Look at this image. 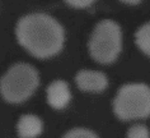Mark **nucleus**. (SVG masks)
<instances>
[{
	"mask_svg": "<svg viewBox=\"0 0 150 138\" xmlns=\"http://www.w3.org/2000/svg\"><path fill=\"white\" fill-rule=\"evenodd\" d=\"M47 102L56 110L64 109L71 100V92L69 84L65 81H54L46 89Z\"/></svg>",
	"mask_w": 150,
	"mask_h": 138,
	"instance_id": "6",
	"label": "nucleus"
},
{
	"mask_svg": "<svg viewBox=\"0 0 150 138\" xmlns=\"http://www.w3.org/2000/svg\"><path fill=\"white\" fill-rule=\"evenodd\" d=\"M127 138H150V132L146 125L135 124L127 130Z\"/></svg>",
	"mask_w": 150,
	"mask_h": 138,
	"instance_id": "9",
	"label": "nucleus"
},
{
	"mask_svg": "<svg viewBox=\"0 0 150 138\" xmlns=\"http://www.w3.org/2000/svg\"><path fill=\"white\" fill-rule=\"evenodd\" d=\"M69 5L74 6V8H79V9H83V8H87V6L92 5L94 3V0H65Z\"/></svg>",
	"mask_w": 150,
	"mask_h": 138,
	"instance_id": "11",
	"label": "nucleus"
},
{
	"mask_svg": "<svg viewBox=\"0 0 150 138\" xmlns=\"http://www.w3.org/2000/svg\"><path fill=\"white\" fill-rule=\"evenodd\" d=\"M135 42L142 53L150 56V22L141 26L135 33Z\"/></svg>",
	"mask_w": 150,
	"mask_h": 138,
	"instance_id": "8",
	"label": "nucleus"
},
{
	"mask_svg": "<svg viewBox=\"0 0 150 138\" xmlns=\"http://www.w3.org/2000/svg\"><path fill=\"white\" fill-rule=\"evenodd\" d=\"M122 47L121 27L111 19H103L93 29L88 41L91 56L100 64H111L118 58Z\"/></svg>",
	"mask_w": 150,
	"mask_h": 138,
	"instance_id": "3",
	"label": "nucleus"
},
{
	"mask_svg": "<svg viewBox=\"0 0 150 138\" xmlns=\"http://www.w3.org/2000/svg\"><path fill=\"white\" fill-rule=\"evenodd\" d=\"M62 138H99L94 132L85 128H75L69 130Z\"/></svg>",
	"mask_w": 150,
	"mask_h": 138,
	"instance_id": "10",
	"label": "nucleus"
},
{
	"mask_svg": "<svg viewBox=\"0 0 150 138\" xmlns=\"http://www.w3.org/2000/svg\"><path fill=\"white\" fill-rule=\"evenodd\" d=\"M42 120L32 114L22 115L17 123V134L19 138H37L42 133Z\"/></svg>",
	"mask_w": 150,
	"mask_h": 138,
	"instance_id": "7",
	"label": "nucleus"
},
{
	"mask_svg": "<svg viewBox=\"0 0 150 138\" xmlns=\"http://www.w3.org/2000/svg\"><path fill=\"white\" fill-rule=\"evenodd\" d=\"M75 83L79 89L85 92H102L108 86V78L106 74L98 70H79L75 76Z\"/></svg>",
	"mask_w": 150,
	"mask_h": 138,
	"instance_id": "5",
	"label": "nucleus"
},
{
	"mask_svg": "<svg viewBox=\"0 0 150 138\" xmlns=\"http://www.w3.org/2000/svg\"><path fill=\"white\" fill-rule=\"evenodd\" d=\"M120 1L125 3V4H130V5H136L141 1V0H120Z\"/></svg>",
	"mask_w": 150,
	"mask_h": 138,
	"instance_id": "12",
	"label": "nucleus"
},
{
	"mask_svg": "<svg viewBox=\"0 0 150 138\" xmlns=\"http://www.w3.org/2000/svg\"><path fill=\"white\" fill-rule=\"evenodd\" d=\"M113 111L121 120L145 119L150 115V87L144 83H129L118 89Z\"/></svg>",
	"mask_w": 150,
	"mask_h": 138,
	"instance_id": "4",
	"label": "nucleus"
},
{
	"mask_svg": "<svg viewBox=\"0 0 150 138\" xmlns=\"http://www.w3.org/2000/svg\"><path fill=\"white\" fill-rule=\"evenodd\" d=\"M16 36L21 46L38 59L51 58L60 53L65 41L62 26L45 13H32L17 23Z\"/></svg>",
	"mask_w": 150,
	"mask_h": 138,
	"instance_id": "1",
	"label": "nucleus"
},
{
	"mask_svg": "<svg viewBox=\"0 0 150 138\" xmlns=\"http://www.w3.org/2000/svg\"><path fill=\"white\" fill-rule=\"evenodd\" d=\"M38 84L40 77L35 66L18 63L0 78V95L9 104H21L35 94Z\"/></svg>",
	"mask_w": 150,
	"mask_h": 138,
	"instance_id": "2",
	"label": "nucleus"
}]
</instances>
